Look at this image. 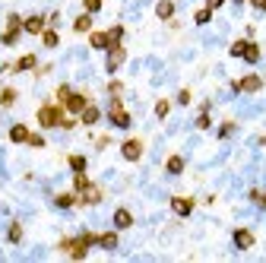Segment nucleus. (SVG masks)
Wrapping results in <instances>:
<instances>
[{"label":"nucleus","mask_w":266,"mask_h":263,"mask_svg":"<svg viewBox=\"0 0 266 263\" xmlns=\"http://www.w3.org/2000/svg\"><path fill=\"white\" fill-rule=\"evenodd\" d=\"M61 117H64L61 105H42V108H38V124H42L45 130L48 127H61Z\"/></svg>","instance_id":"nucleus-1"},{"label":"nucleus","mask_w":266,"mask_h":263,"mask_svg":"<svg viewBox=\"0 0 266 263\" xmlns=\"http://www.w3.org/2000/svg\"><path fill=\"white\" fill-rule=\"evenodd\" d=\"M61 250H64V254H70L73 260H83V257L89 254V244L83 241V235H80V238H64V241H61Z\"/></svg>","instance_id":"nucleus-2"},{"label":"nucleus","mask_w":266,"mask_h":263,"mask_svg":"<svg viewBox=\"0 0 266 263\" xmlns=\"http://www.w3.org/2000/svg\"><path fill=\"white\" fill-rule=\"evenodd\" d=\"M108 120H111L114 127H130V114L124 111V105H121V95H114L111 108H108Z\"/></svg>","instance_id":"nucleus-3"},{"label":"nucleus","mask_w":266,"mask_h":263,"mask_svg":"<svg viewBox=\"0 0 266 263\" xmlns=\"http://www.w3.org/2000/svg\"><path fill=\"white\" fill-rule=\"evenodd\" d=\"M89 105V98L83 95V92H73V89H70V92H67L64 95V108L67 111H73V114H83V108Z\"/></svg>","instance_id":"nucleus-4"},{"label":"nucleus","mask_w":266,"mask_h":263,"mask_svg":"<svg viewBox=\"0 0 266 263\" xmlns=\"http://www.w3.org/2000/svg\"><path fill=\"white\" fill-rule=\"evenodd\" d=\"M231 89H234V92H260V89H263V79H260L257 73H250V76L238 79V83H231Z\"/></svg>","instance_id":"nucleus-5"},{"label":"nucleus","mask_w":266,"mask_h":263,"mask_svg":"<svg viewBox=\"0 0 266 263\" xmlns=\"http://www.w3.org/2000/svg\"><path fill=\"white\" fill-rule=\"evenodd\" d=\"M124 60H127L124 45H121V42H117V45H111V48H108V64H105V67H108V73H114V70L121 67Z\"/></svg>","instance_id":"nucleus-6"},{"label":"nucleus","mask_w":266,"mask_h":263,"mask_svg":"<svg viewBox=\"0 0 266 263\" xmlns=\"http://www.w3.org/2000/svg\"><path fill=\"white\" fill-rule=\"evenodd\" d=\"M76 203H83V206H95V203H102V190H98L95 184H89L86 190H76Z\"/></svg>","instance_id":"nucleus-7"},{"label":"nucleus","mask_w":266,"mask_h":263,"mask_svg":"<svg viewBox=\"0 0 266 263\" xmlns=\"http://www.w3.org/2000/svg\"><path fill=\"white\" fill-rule=\"evenodd\" d=\"M121 156L127 162H140L143 159V140H127V143L121 146Z\"/></svg>","instance_id":"nucleus-8"},{"label":"nucleus","mask_w":266,"mask_h":263,"mask_svg":"<svg viewBox=\"0 0 266 263\" xmlns=\"http://www.w3.org/2000/svg\"><path fill=\"white\" fill-rule=\"evenodd\" d=\"M234 247L238 250H247V247H253V231H247V228H234Z\"/></svg>","instance_id":"nucleus-9"},{"label":"nucleus","mask_w":266,"mask_h":263,"mask_svg":"<svg viewBox=\"0 0 266 263\" xmlns=\"http://www.w3.org/2000/svg\"><path fill=\"white\" fill-rule=\"evenodd\" d=\"M171 209L177 212V216H190V212H193V200L190 197H171Z\"/></svg>","instance_id":"nucleus-10"},{"label":"nucleus","mask_w":266,"mask_h":263,"mask_svg":"<svg viewBox=\"0 0 266 263\" xmlns=\"http://www.w3.org/2000/svg\"><path fill=\"white\" fill-rule=\"evenodd\" d=\"M23 29L29 35H42L45 32V16H29L26 23H23Z\"/></svg>","instance_id":"nucleus-11"},{"label":"nucleus","mask_w":266,"mask_h":263,"mask_svg":"<svg viewBox=\"0 0 266 263\" xmlns=\"http://www.w3.org/2000/svg\"><path fill=\"white\" fill-rule=\"evenodd\" d=\"M130 225H133L130 209H117V212H114V228H130Z\"/></svg>","instance_id":"nucleus-12"},{"label":"nucleus","mask_w":266,"mask_h":263,"mask_svg":"<svg viewBox=\"0 0 266 263\" xmlns=\"http://www.w3.org/2000/svg\"><path fill=\"white\" fill-rule=\"evenodd\" d=\"M10 140H13V143H29V127L13 124V127H10Z\"/></svg>","instance_id":"nucleus-13"},{"label":"nucleus","mask_w":266,"mask_h":263,"mask_svg":"<svg viewBox=\"0 0 266 263\" xmlns=\"http://www.w3.org/2000/svg\"><path fill=\"white\" fill-rule=\"evenodd\" d=\"M155 16H159V19H171L174 16V4H171V0H159V4H155Z\"/></svg>","instance_id":"nucleus-14"},{"label":"nucleus","mask_w":266,"mask_h":263,"mask_svg":"<svg viewBox=\"0 0 266 263\" xmlns=\"http://www.w3.org/2000/svg\"><path fill=\"white\" fill-rule=\"evenodd\" d=\"M80 117H83V124H89V127H92V124H98V117H102V111H98L95 105H86Z\"/></svg>","instance_id":"nucleus-15"},{"label":"nucleus","mask_w":266,"mask_h":263,"mask_svg":"<svg viewBox=\"0 0 266 263\" xmlns=\"http://www.w3.org/2000/svg\"><path fill=\"white\" fill-rule=\"evenodd\" d=\"M89 45L92 48H111V38H108V32H92L89 35Z\"/></svg>","instance_id":"nucleus-16"},{"label":"nucleus","mask_w":266,"mask_h":263,"mask_svg":"<svg viewBox=\"0 0 266 263\" xmlns=\"http://www.w3.org/2000/svg\"><path fill=\"white\" fill-rule=\"evenodd\" d=\"M35 64H38V57H35V54H23V57H19L16 64H13V70H16V73H19V70H32Z\"/></svg>","instance_id":"nucleus-17"},{"label":"nucleus","mask_w":266,"mask_h":263,"mask_svg":"<svg viewBox=\"0 0 266 263\" xmlns=\"http://www.w3.org/2000/svg\"><path fill=\"white\" fill-rule=\"evenodd\" d=\"M98 244L105 250H114L117 247V231H105V235H98Z\"/></svg>","instance_id":"nucleus-18"},{"label":"nucleus","mask_w":266,"mask_h":263,"mask_svg":"<svg viewBox=\"0 0 266 263\" xmlns=\"http://www.w3.org/2000/svg\"><path fill=\"white\" fill-rule=\"evenodd\" d=\"M73 29H76V32H89V29H92V13H83V16H76Z\"/></svg>","instance_id":"nucleus-19"},{"label":"nucleus","mask_w":266,"mask_h":263,"mask_svg":"<svg viewBox=\"0 0 266 263\" xmlns=\"http://www.w3.org/2000/svg\"><path fill=\"white\" fill-rule=\"evenodd\" d=\"M54 203L61 206V209H70V206H76V194H57Z\"/></svg>","instance_id":"nucleus-20"},{"label":"nucleus","mask_w":266,"mask_h":263,"mask_svg":"<svg viewBox=\"0 0 266 263\" xmlns=\"http://www.w3.org/2000/svg\"><path fill=\"white\" fill-rule=\"evenodd\" d=\"M165 168H168L171 175H181V171H184V159L181 156H171L168 162H165Z\"/></svg>","instance_id":"nucleus-21"},{"label":"nucleus","mask_w":266,"mask_h":263,"mask_svg":"<svg viewBox=\"0 0 266 263\" xmlns=\"http://www.w3.org/2000/svg\"><path fill=\"white\" fill-rule=\"evenodd\" d=\"M244 60H247V64H257V60H260V45L247 42V51H244Z\"/></svg>","instance_id":"nucleus-22"},{"label":"nucleus","mask_w":266,"mask_h":263,"mask_svg":"<svg viewBox=\"0 0 266 263\" xmlns=\"http://www.w3.org/2000/svg\"><path fill=\"white\" fill-rule=\"evenodd\" d=\"M7 32H16V35L23 32V19H19L16 13H10V16H7Z\"/></svg>","instance_id":"nucleus-23"},{"label":"nucleus","mask_w":266,"mask_h":263,"mask_svg":"<svg viewBox=\"0 0 266 263\" xmlns=\"http://www.w3.org/2000/svg\"><path fill=\"white\" fill-rule=\"evenodd\" d=\"M7 241H13V244H19V241H23V225H19V222H13V225H10Z\"/></svg>","instance_id":"nucleus-24"},{"label":"nucleus","mask_w":266,"mask_h":263,"mask_svg":"<svg viewBox=\"0 0 266 263\" xmlns=\"http://www.w3.org/2000/svg\"><path fill=\"white\" fill-rule=\"evenodd\" d=\"M42 42H45V48H57V42H61V38H57L54 29H45V32H42Z\"/></svg>","instance_id":"nucleus-25"},{"label":"nucleus","mask_w":266,"mask_h":263,"mask_svg":"<svg viewBox=\"0 0 266 263\" xmlns=\"http://www.w3.org/2000/svg\"><path fill=\"white\" fill-rule=\"evenodd\" d=\"M193 19H196V26H206V23H209V19H212V10H209V7L196 10V13H193Z\"/></svg>","instance_id":"nucleus-26"},{"label":"nucleus","mask_w":266,"mask_h":263,"mask_svg":"<svg viewBox=\"0 0 266 263\" xmlns=\"http://www.w3.org/2000/svg\"><path fill=\"white\" fill-rule=\"evenodd\" d=\"M168 111H171V102H168V98L155 102V117H168Z\"/></svg>","instance_id":"nucleus-27"},{"label":"nucleus","mask_w":266,"mask_h":263,"mask_svg":"<svg viewBox=\"0 0 266 263\" xmlns=\"http://www.w3.org/2000/svg\"><path fill=\"white\" fill-rule=\"evenodd\" d=\"M89 184H92V181H89L83 171H76V178H73V190H86Z\"/></svg>","instance_id":"nucleus-28"},{"label":"nucleus","mask_w":266,"mask_h":263,"mask_svg":"<svg viewBox=\"0 0 266 263\" xmlns=\"http://www.w3.org/2000/svg\"><path fill=\"white\" fill-rule=\"evenodd\" d=\"M13 102H16V89H4V95H0V105L10 108Z\"/></svg>","instance_id":"nucleus-29"},{"label":"nucleus","mask_w":266,"mask_h":263,"mask_svg":"<svg viewBox=\"0 0 266 263\" xmlns=\"http://www.w3.org/2000/svg\"><path fill=\"white\" fill-rule=\"evenodd\" d=\"M108 38H111V45H117L124 38V26H114V29H108Z\"/></svg>","instance_id":"nucleus-30"},{"label":"nucleus","mask_w":266,"mask_h":263,"mask_svg":"<svg viewBox=\"0 0 266 263\" xmlns=\"http://www.w3.org/2000/svg\"><path fill=\"white\" fill-rule=\"evenodd\" d=\"M70 168L73 171H86V156H70Z\"/></svg>","instance_id":"nucleus-31"},{"label":"nucleus","mask_w":266,"mask_h":263,"mask_svg":"<svg viewBox=\"0 0 266 263\" xmlns=\"http://www.w3.org/2000/svg\"><path fill=\"white\" fill-rule=\"evenodd\" d=\"M244 51H247V42H244V38L231 45V57H244Z\"/></svg>","instance_id":"nucleus-32"},{"label":"nucleus","mask_w":266,"mask_h":263,"mask_svg":"<svg viewBox=\"0 0 266 263\" xmlns=\"http://www.w3.org/2000/svg\"><path fill=\"white\" fill-rule=\"evenodd\" d=\"M83 7H86V13H98V10H102V0H83Z\"/></svg>","instance_id":"nucleus-33"},{"label":"nucleus","mask_w":266,"mask_h":263,"mask_svg":"<svg viewBox=\"0 0 266 263\" xmlns=\"http://www.w3.org/2000/svg\"><path fill=\"white\" fill-rule=\"evenodd\" d=\"M29 146L42 149V146H45V137H42V134H29Z\"/></svg>","instance_id":"nucleus-34"},{"label":"nucleus","mask_w":266,"mask_h":263,"mask_svg":"<svg viewBox=\"0 0 266 263\" xmlns=\"http://www.w3.org/2000/svg\"><path fill=\"white\" fill-rule=\"evenodd\" d=\"M231 134H234V124H231V120H225V124L219 127V137L225 140V137H231Z\"/></svg>","instance_id":"nucleus-35"},{"label":"nucleus","mask_w":266,"mask_h":263,"mask_svg":"<svg viewBox=\"0 0 266 263\" xmlns=\"http://www.w3.org/2000/svg\"><path fill=\"white\" fill-rule=\"evenodd\" d=\"M121 89H124L121 79H111V83H108V92H111V95H121Z\"/></svg>","instance_id":"nucleus-36"},{"label":"nucleus","mask_w":266,"mask_h":263,"mask_svg":"<svg viewBox=\"0 0 266 263\" xmlns=\"http://www.w3.org/2000/svg\"><path fill=\"white\" fill-rule=\"evenodd\" d=\"M83 241L92 247V244H98V235H95V231H83Z\"/></svg>","instance_id":"nucleus-37"},{"label":"nucleus","mask_w":266,"mask_h":263,"mask_svg":"<svg viewBox=\"0 0 266 263\" xmlns=\"http://www.w3.org/2000/svg\"><path fill=\"white\" fill-rule=\"evenodd\" d=\"M177 102H181V105H190V89H181V92H177Z\"/></svg>","instance_id":"nucleus-38"},{"label":"nucleus","mask_w":266,"mask_h":263,"mask_svg":"<svg viewBox=\"0 0 266 263\" xmlns=\"http://www.w3.org/2000/svg\"><path fill=\"white\" fill-rule=\"evenodd\" d=\"M196 127H200V130H206V127H209V114H206V111H203L200 117H196Z\"/></svg>","instance_id":"nucleus-39"},{"label":"nucleus","mask_w":266,"mask_h":263,"mask_svg":"<svg viewBox=\"0 0 266 263\" xmlns=\"http://www.w3.org/2000/svg\"><path fill=\"white\" fill-rule=\"evenodd\" d=\"M225 4V0H206V7H209V10H219Z\"/></svg>","instance_id":"nucleus-40"},{"label":"nucleus","mask_w":266,"mask_h":263,"mask_svg":"<svg viewBox=\"0 0 266 263\" xmlns=\"http://www.w3.org/2000/svg\"><path fill=\"white\" fill-rule=\"evenodd\" d=\"M250 4H253V10H263L266 13V0H250Z\"/></svg>","instance_id":"nucleus-41"},{"label":"nucleus","mask_w":266,"mask_h":263,"mask_svg":"<svg viewBox=\"0 0 266 263\" xmlns=\"http://www.w3.org/2000/svg\"><path fill=\"white\" fill-rule=\"evenodd\" d=\"M260 203H263V209H266V194H263V200H260Z\"/></svg>","instance_id":"nucleus-42"},{"label":"nucleus","mask_w":266,"mask_h":263,"mask_svg":"<svg viewBox=\"0 0 266 263\" xmlns=\"http://www.w3.org/2000/svg\"><path fill=\"white\" fill-rule=\"evenodd\" d=\"M238 4H244V0H238Z\"/></svg>","instance_id":"nucleus-43"}]
</instances>
